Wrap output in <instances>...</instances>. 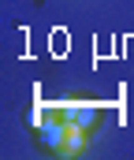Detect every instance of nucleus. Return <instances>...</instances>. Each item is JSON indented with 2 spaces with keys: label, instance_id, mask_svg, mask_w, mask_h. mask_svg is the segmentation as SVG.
Returning <instances> with one entry per match:
<instances>
[{
  "label": "nucleus",
  "instance_id": "1",
  "mask_svg": "<svg viewBox=\"0 0 134 160\" xmlns=\"http://www.w3.org/2000/svg\"><path fill=\"white\" fill-rule=\"evenodd\" d=\"M63 130H67V119H60V123H48V127H45V145L60 149V145H63Z\"/></svg>",
  "mask_w": 134,
  "mask_h": 160
},
{
  "label": "nucleus",
  "instance_id": "2",
  "mask_svg": "<svg viewBox=\"0 0 134 160\" xmlns=\"http://www.w3.org/2000/svg\"><path fill=\"white\" fill-rule=\"evenodd\" d=\"M75 123L89 127V123H93V108H89V104H78V112H75Z\"/></svg>",
  "mask_w": 134,
  "mask_h": 160
}]
</instances>
